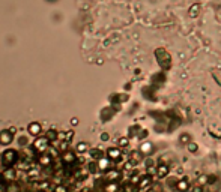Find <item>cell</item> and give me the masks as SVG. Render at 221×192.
I'll return each instance as SVG.
<instances>
[{"label":"cell","mask_w":221,"mask_h":192,"mask_svg":"<svg viewBox=\"0 0 221 192\" xmlns=\"http://www.w3.org/2000/svg\"><path fill=\"white\" fill-rule=\"evenodd\" d=\"M176 188H178L179 192H187V191L190 189V182H188V179L185 177V179L179 180V182L176 183Z\"/></svg>","instance_id":"1"},{"label":"cell","mask_w":221,"mask_h":192,"mask_svg":"<svg viewBox=\"0 0 221 192\" xmlns=\"http://www.w3.org/2000/svg\"><path fill=\"white\" fill-rule=\"evenodd\" d=\"M170 173V168L167 167V165H160L158 167V170H157V176L160 177V179H164V177H167V174Z\"/></svg>","instance_id":"2"},{"label":"cell","mask_w":221,"mask_h":192,"mask_svg":"<svg viewBox=\"0 0 221 192\" xmlns=\"http://www.w3.org/2000/svg\"><path fill=\"white\" fill-rule=\"evenodd\" d=\"M151 183H152V177H151V176H146V177L140 179L138 186H140V189L143 191V189H146V188H149V186H151Z\"/></svg>","instance_id":"3"},{"label":"cell","mask_w":221,"mask_h":192,"mask_svg":"<svg viewBox=\"0 0 221 192\" xmlns=\"http://www.w3.org/2000/svg\"><path fill=\"white\" fill-rule=\"evenodd\" d=\"M108 156L111 158V159H117L119 156H120V150L119 149H108Z\"/></svg>","instance_id":"4"},{"label":"cell","mask_w":221,"mask_h":192,"mask_svg":"<svg viewBox=\"0 0 221 192\" xmlns=\"http://www.w3.org/2000/svg\"><path fill=\"white\" fill-rule=\"evenodd\" d=\"M188 150L191 152V153H195V152H197V149H199V146H197V144H195V143H192V141H190L188 143Z\"/></svg>","instance_id":"5"},{"label":"cell","mask_w":221,"mask_h":192,"mask_svg":"<svg viewBox=\"0 0 221 192\" xmlns=\"http://www.w3.org/2000/svg\"><path fill=\"white\" fill-rule=\"evenodd\" d=\"M206 183H208V176L203 174V176H200V177L197 179V185H199V186H203V185H206Z\"/></svg>","instance_id":"6"},{"label":"cell","mask_w":221,"mask_h":192,"mask_svg":"<svg viewBox=\"0 0 221 192\" xmlns=\"http://www.w3.org/2000/svg\"><path fill=\"white\" fill-rule=\"evenodd\" d=\"M141 150L146 153V152H151L152 150V146H151V143H144L143 146H141Z\"/></svg>","instance_id":"7"},{"label":"cell","mask_w":221,"mask_h":192,"mask_svg":"<svg viewBox=\"0 0 221 192\" xmlns=\"http://www.w3.org/2000/svg\"><path fill=\"white\" fill-rule=\"evenodd\" d=\"M128 143H130L128 138H120V140H119V144H120L122 147H127V146H128Z\"/></svg>","instance_id":"8"},{"label":"cell","mask_w":221,"mask_h":192,"mask_svg":"<svg viewBox=\"0 0 221 192\" xmlns=\"http://www.w3.org/2000/svg\"><path fill=\"white\" fill-rule=\"evenodd\" d=\"M181 141L188 144V143H190V135H187V134H185V135H182V137H181Z\"/></svg>","instance_id":"9"},{"label":"cell","mask_w":221,"mask_h":192,"mask_svg":"<svg viewBox=\"0 0 221 192\" xmlns=\"http://www.w3.org/2000/svg\"><path fill=\"white\" fill-rule=\"evenodd\" d=\"M116 189H117V185H110V186L107 188V191H108V192H114Z\"/></svg>","instance_id":"10"},{"label":"cell","mask_w":221,"mask_h":192,"mask_svg":"<svg viewBox=\"0 0 221 192\" xmlns=\"http://www.w3.org/2000/svg\"><path fill=\"white\" fill-rule=\"evenodd\" d=\"M86 149H87V146H86V144H84V143H80L78 150H81V152H83V150H86Z\"/></svg>","instance_id":"11"},{"label":"cell","mask_w":221,"mask_h":192,"mask_svg":"<svg viewBox=\"0 0 221 192\" xmlns=\"http://www.w3.org/2000/svg\"><path fill=\"white\" fill-rule=\"evenodd\" d=\"M131 182H132V183H138V182H140V177H138V176H132Z\"/></svg>","instance_id":"12"},{"label":"cell","mask_w":221,"mask_h":192,"mask_svg":"<svg viewBox=\"0 0 221 192\" xmlns=\"http://www.w3.org/2000/svg\"><path fill=\"white\" fill-rule=\"evenodd\" d=\"M217 15H218V20H221V5L217 8Z\"/></svg>","instance_id":"13"},{"label":"cell","mask_w":221,"mask_h":192,"mask_svg":"<svg viewBox=\"0 0 221 192\" xmlns=\"http://www.w3.org/2000/svg\"><path fill=\"white\" fill-rule=\"evenodd\" d=\"M101 138H102V140H108V135H107V134H102V137H101Z\"/></svg>","instance_id":"14"}]
</instances>
